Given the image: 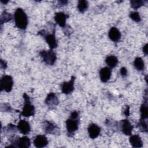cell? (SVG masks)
I'll use <instances>...</instances> for the list:
<instances>
[{
	"label": "cell",
	"instance_id": "14",
	"mask_svg": "<svg viewBox=\"0 0 148 148\" xmlns=\"http://www.w3.org/2000/svg\"><path fill=\"white\" fill-rule=\"evenodd\" d=\"M134 127L128 119H124L121 121V131L126 135H131Z\"/></svg>",
	"mask_w": 148,
	"mask_h": 148
},
{
	"label": "cell",
	"instance_id": "10",
	"mask_svg": "<svg viewBox=\"0 0 148 148\" xmlns=\"http://www.w3.org/2000/svg\"><path fill=\"white\" fill-rule=\"evenodd\" d=\"M17 130L21 134L26 135L31 131V127L29 123L25 120H20L17 125Z\"/></svg>",
	"mask_w": 148,
	"mask_h": 148
},
{
	"label": "cell",
	"instance_id": "17",
	"mask_svg": "<svg viewBox=\"0 0 148 148\" xmlns=\"http://www.w3.org/2000/svg\"><path fill=\"white\" fill-rule=\"evenodd\" d=\"M45 131L47 134H59V128L55 124L48 121H46L44 125Z\"/></svg>",
	"mask_w": 148,
	"mask_h": 148
},
{
	"label": "cell",
	"instance_id": "27",
	"mask_svg": "<svg viewBox=\"0 0 148 148\" xmlns=\"http://www.w3.org/2000/svg\"><path fill=\"white\" fill-rule=\"evenodd\" d=\"M120 74L122 76L124 77V76H126L127 75V69L125 68V67H122L121 69H120Z\"/></svg>",
	"mask_w": 148,
	"mask_h": 148
},
{
	"label": "cell",
	"instance_id": "11",
	"mask_svg": "<svg viewBox=\"0 0 148 148\" xmlns=\"http://www.w3.org/2000/svg\"><path fill=\"white\" fill-rule=\"evenodd\" d=\"M59 103L58 99L56 95L54 92H50L46 97L45 99V103L50 108H53L54 107L58 105Z\"/></svg>",
	"mask_w": 148,
	"mask_h": 148
},
{
	"label": "cell",
	"instance_id": "9",
	"mask_svg": "<svg viewBox=\"0 0 148 148\" xmlns=\"http://www.w3.org/2000/svg\"><path fill=\"white\" fill-rule=\"evenodd\" d=\"M69 17V16L63 12H57L54 15V20L57 24L60 27L64 28L66 25V20Z\"/></svg>",
	"mask_w": 148,
	"mask_h": 148
},
{
	"label": "cell",
	"instance_id": "13",
	"mask_svg": "<svg viewBox=\"0 0 148 148\" xmlns=\"http://www.w3.org/2000/svg\"><path fill=\"white\" fill-rule=\"evenodd\" d=\"M89 136L91 139H95L97 138L101 132L100 127L95 124H90L87 128Z\"/></svg>",
	"mask_w": 148,
	"mask_h": 148
},
{
	"label": "cell",
	"instance_id": "3",
	"mask_svg": "<svg viewBox=\"0 0 148 148\" xmlns=\"http://www.w3.org/2000/svg\"><path fill=\"white\" fill-rule=\"evenodd\" d=\"M24 99V105L23 108L21 115L24 117L32 116L35 114V108L33 105L31 104L28 95L24 93L23 95Z\"/></svg>",
	"mask_w": 148,
	"mask_h": 148
},
{
	"label": "cell",
	"instance_id": "6",
	"mask_svg": "<svg viewBox=\"0 0 148 148\" xmlns=\"http://www.w3.org/2000/svg\"><path fill=\"white\" fill-rule=\"evenodd\" d=\"M13 85V80L12 76L3 75L1 79V90L5 91L7 92L11 91Z\"/></svg>",
	"mask_w": 148,
	"mask_h": 148
},
{
	"label": "cell",
	"instance_id": "23",
	"mask_svg": "<svg viewBox=\"0 0 148 148\" xmlns=\"http://www.w3.org/2000/svg\"><path fill=\"white\" fill-rule=\"evenodd\" d=\"M12 19V16L10 13H8L6 11H4L1 17V23L3 24L6 22L10 21Z\"/></svg>",
	"mask_w": 148,
	"mask_h": 148
},
{
	"label": "cell",
	"instance_id": "8",
	"mask_svg": "<svg viewBox=\"0 0 148 148\" xmlns=\"http://www.w3.org/2000/svg\"><path fill=\"white\" fill-rule=\"evenodd\" d=\"M75 80V76H72L69 81L65 82L62 84V92L65 94H71L74 90V82Z\"/></svg>",
	"mask_w": 148,
	"mask_h": 148
},
{
	"label": "cell",
	"instance_id": "18",
	"mask_svg": "<svg viewBox=\"0 0 148 148\" xmlns=\"http://www.w3.org/2000/svg\"><path fill=\"white\" fill-rule=\"evenodd\" d=\"M129 142L134 147H142L143 146V142L138 135H131L129 138Z\"/></svg>",
	"mask_w": 148,
	"mask_h": 148
},
{
	"label": "cell",
	"instance_id": "21",
	"mask_svg": "<svg viewBox=\"0 0 148 148\" xmlns=\"http://www.w3.org/2000/svg\"><path fill=\"white\" fill-rule=\"evenodd\" d=\"M134 65L138 71H143L145 68V63L143 60L140 57H136L134 61Z\"/></svg>",
	"mask_w": 148,
	"mask_h": 148
},
{
	"label": "cell",
	"instance_id": "24",
	"mask_svg": "<svg viewBox=\"0 0 148 148\" xmlns=\"http://www.w3.org/2000/svg\"><path fill=\"white\" fill-rule=\"evenodd\" d=\"M138 127L140 128L142 132H147V125L146 120L140 119L138 123Z\"/></svg>",
	"mask_w": 148,
	"mask_h": 148
},
{
	"label": "cell",
	"instance_id": "16",
	"mask_svg": "<svg viewBox=\"0 0 148 148\" xmlns=\"http://www.w3.org/2000/svg\"><path fill=\"white\" fill-rule=\"evenodd\" d=\"M108 36L111 40L114 42H117L120 39L121 35L120 31L116 27H112L109 31Z\"/></svg>",
	"mask_w": 148,
	"mask_h": 148
},
{
	"label": "cell",
	"instance_id": "29",
	"mask_svg": "<svg viewBox=\"0 0 148 148\" xmlns=\"http://www.w3.org/2000/svg\"><path fill=\"white\" fill-rule=\"evenodd\" d=\"M124 114L125 115V116H128L130 115V107L128 106H127L126 109H125Z\"/></svg>",
	"mask_w": 148,
	"mask_h": 148
},
{
	"label": "cell",
	"instance_id": "20",
	"mask_svg": "<svg viewBox=\"0 0 148 148\" xmlns=\"http://www.w3.org/2000/svg\"><path fill=\"white\" fill-rule=\"evenodd\" d=\"M147 98L145 100L143 103L141 105L140 112V119L146 120L148 117V111H147Z\"/></svg>",
	"mask_w": 148,
	"mask_h": 148
},
{
	"label": "cell",
	"instance_id": "15",
	"mask_svg": "<svg viewBox=\"0 0 148 148\" xmlns=\"http://www.w3.org/2000/svg\"><path fill=\"white\" fill-rule=\"evenodd\" d=\"M112 73L111 69L109 67H103L99 71V77L101 80L103 82H107L110 78Z\"/></svg>",
	"mask_w": 148,
	"mask_h": 148
},
{
	"label": "cell",
	"instance_id": "2",
	"mask_svg": "<svg viewBox=\"0 0 148 148\" xmlns=\"http://www.w3.org/2000/svg\"><path fill=\"white\" fill-rule=\"evenodd\" d=\"M14 19L16 26L22 30L26 29L28 25L27 14L21 8H17L14 14Z\"/></svg>",
	"mask_w": 148,
	"mask_h": 148
},
{
	"label": "cell",
	"instance_id": "25",
	"mask_svg": "<svg viewBox=\"0 0 148 148\" xmlns=\"http://www.w3.org/2000/svg\"><path fill=\"white\" fill-rule=\"evenodd\" d=\"M130 4L131 6L134 9H137L141 7L142 6L144 5V1H140V0H137V1H130Z\"/></svg>",
	"mask_w": 148,
	"mask_h": 148
},
{
	"label": "cell",
	"instance_id": "22",
	"mask_svg": "<svg viewBox=\"0 0 148 148\" xmlns=\"http://www.w3.org/2000/svg\"><path fill=\"white\" fill-rule=\"evenodd\" d=\"M88 7V3L85 0H80L77 3V9L81 13H84Z\"/></svg>",
	"mask_w": 148,
	"mask_h": 148
},
{
	"label": "cell",
	"instance_id": "4",
	"mask_svg": "<svg viewBox=\"0 0 148 148\" xmlns=\"http://www.w3.org/2000/svg\"><path fill=\"white\" fill-rule=\"evenodd\" d=\"M39 35L43 36L46 42L47 43L50 49L53 50V49L57 47V40L55 36V30H54L51 33L48 34L45 30H42L38 32Z\"/></svg>",
	"mask_w": 148,
	"mask_h": 148
},
{
	"label": "cell",
	"instance_id": "19",
	"mask_svg": "<svg viewBox=\"0 0 148 148\" xmlns=\"http://www.w3.org/2000/svg\"><path fill=\"white\" fill-rule=\"evenodd\" d=\"M105 62L110 69L113 68L118 63V58L117 57L113 55L109 56L106 58Z\"/></svg>",
	"mask_w": 148,
	"mask_h": 148
},
{
	"label": "cell",
	"instance_id": "1",
	"mask_svg": "<svg viewBox=\"0 0 148 148\" xmlns=\"http://www.w3.org/2000/svg\"><path fill=\"white\" fill-rule=\"evenodd\" d=\"M79 113L77 111H73L71 113L69 118L66 121L67 133L69 136L73 135L75 132L79 128Z\"/></svg>",
	"mask_w": 148,
	"mask_h": 148
},
{
	"label": "cell",
	"instance_id": "28",
	"mask_svg": "<svg viewBox=\"0 0 148 148\" xmlns=\"http://www.w3.org/2000/svg\"><path fill=\"white\" fill-rule=\"evenodd\" d=\"M142 50H143V52L145 53V54L146 56H147V43L143 47Z\"/></svg>",
	"mask_w": 148,
	"mask_h": 148
},
{
	"label": "cell",
	"instance_id": "26",
	"mask_svg": "<svg viewBox=\"0 0 148 148\" xmlns=\"http://www.w3.org/2000/svg\"><path fill=\"white\" fill-rule=\"evenodd\" d=\"M130 17L133 21L135 22H140L141 21V18L139 15V13L137 12H131L130 13Z\"/></svg>",
	"mask_w": 148,
	"mask_h": 148
},
{
	"label": "cell",
	"instance_id": "12",
	"mask_svg": "<svg viewBox=\"0 0 148 148\" xmlns=\"http://www.w3.org/2000/svg\"><path fill=\"white\" fill-rule=\"evenodd\" d=\"M48 144V140L47 138L43 135H37L34 140V145L36 147L42 148L47 146Z\"/></svg>",
	"mask_w": 148,
	"mask_h": 148
},
{
	"label": "cell",
	"instance_id": "7",
	"mask_svg": "<svg viewBox=\"0 0 148 148\" xmlns=\"http://www.w3.org/2000/svg\"><path fill=\"white\" fill-rule=\"evenodd\" d=\"M13 147H18L21 148H28L30 147L31 142L28 137L25 136L20 138H17L12 142Z\"/></svg>",
	"mask_w": 148,
	"mask_h": 148
},
{
	"label": "cell",
	"instance_id": "5",
	"mask_svg": "<svg viewBox=\"0 0 148 148\" xmlns=\"http://www.w3.org/2000/svg\"><path fill=\"white\" fill-rule=\"evenodd\" d=\"M39 55L42 57L43 62L49 65H53L57 59L56 54L51 49L49 50H41L39 52Z\"/></svg>",
	"mask_w": 148,
	"mask_h": 148
},
{
	"label": "cell",
	"instance_id": "30",
	"mask_svg": "<svg viewBox=\"0 0 148 148\" xmlns=\"http://www.w3.org/2000/svg\"><path fill=\"white\" fill-rule=\"evenodd\" d=\"M1 68H3L5 69L6 68V66H7L6 62H5L2 60H1Z\"/></svg>",
	"mask_w": 148,
	"mask_h": 148
}]
</instances>
